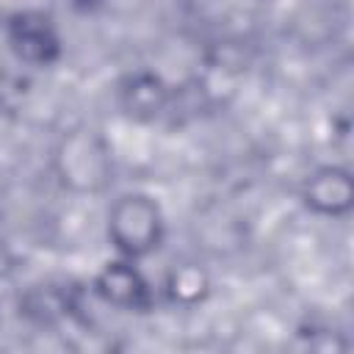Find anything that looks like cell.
I'll return each instance as SVG.
<instances>
[{
  "mask_svg": "<svg viewBox=\"0 0 354 354\" xmlns=\"http://www.w3.org/2000/svg\"><path fill=\"white\" fill-rule=\"evenodd\" d=\"M108 230L124 254H147L160 241V210L149 196H122L111 210Z\"/></svg>",
  "mask_w": 354,
  "mask_h": 354,
  "instance_id": "1",
  "label": "cell"
},
{
  "mask_svg": "<svg viewBox=\"0 0 354 354\" xmlns=\"http://www.w3.org/2000/svg\"><path fill=\"white\" fill-rule=\"evenodd\" d=\"M304 199H307L310 207H315L321 213H332V216L346 213L351 207V202H354L351 174L346 169H337V166L315 171L310 177L307 188H304Z\"/></svg>",
  "mask_w": 354,
  "mask_h": 354,
  "instance_id": "2",
  "label": "cell"
}]
</instances>
